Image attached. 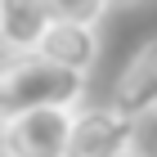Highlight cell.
<instances>
[{"instance_id": "3", "label": "cell", "mask_w": 157, "mask_h": 157, "mask_svg": "<svg viewBox=\"0 0 157 157\" xmlns=\"http://www.w3.org/2000/svg\"><path fill=\"white\" fill-rule=\"evenodd\" d=\"M135 130H139V117L121 112L117 103L85 108V112H76L67 157H121L135 148Z\"/></svg>"}, {"instance_id": "5", "label": "cell", "mask_w": 157, "mask_h": 157, "mask_svg": "<svg viewBox=\"0 0 157 157\" xmlns=\"http://www.w3.org/2000/svg\"><path fill=\"white\" fill-rule=\"evenodd\" d=\"M49 27L54 13L45 0H0V36L9 54H36Z\"/></svg>"}, {"instance_id": "8", "label": "cell", "mask_w": 157, "mask_h": 157, "mask_svg": "<svg viewBox=\"0 0 157 157\" xmlns=\"http://www.w3.org/2000/svg\"><path fill=\"white\" fill-rule=\"evenodd\" d=\"M108 5H135V0H108Z\"/></svg>"}, {"instance_id": "9", "label": "cell", "mask_w": 157, "mask_h": 157, "mask_svg": "<svg viewBox=\"0 0 157 157\" xmlns=\"http://www.w3.org/2000/svg\"><path fill=\"white\" fill-rule=\"evenodd\" d=\"M121 157H144V153H135V148H130V153H121Z\"/></svg>"}, {"instance_id": "4", "label": "cell", "mask_w": 157, "mask_h": 157, "mask_svg": "<svg viewBox=\"0 0 157 157\" xmlns=\"http://www.w3.org/2000/svg\"><path fill=\"white\" fill-rule=\"evenodd\" d=\"M112 103L130 117H148L157 112V36L135 49V59L121 67L117 85H112Z\"/></svg>"}, {"instance_id": "6", "label": "cell", "mask_w": 157, "mask_h": 157, "mask_svg": "<svg viewBox=\"0 0 157 157\" xmlns=\"http://www.w3.org/2000/svg\"><path fill=\"white\" fill-rule=\"evenodd\" d=\"M40 54L54 59V63H63V67L90 72L94 59H99V36H94L90 23H63V18H54V27L40 40Z\"/></svg>"}, {"instance_id": "1", "label": "cell", "mask_w": 157, "mask_h": 157, "mask_svg": "<svg viewBox=\"0 0 157 157\" xmlns=\"http://www.w3.org/2000/svg\"><path fill=\"white\" fill-rule=\"evenodd\" d=\"M85 94V72L63 67L45 54H9L0 72V112L18 117L32 108H76Z\"/></svg>"}, {"instance_id": "2", "label": "cell", "mask_w": 157, "mask_h": 157, "mask_svg": "<svg viewBox=\"0 0 157 157\" xmlns=\"http://www.w3.org/2000/svg\"><path fill=\"white\" fill-rule=\"evenodd\" d=\"M76 130V108H32L5 117V153L13 157H67Z\"/></svg>"}, {"instance_id": "10", "label": "cell", "mask_w": 157, "mask_h": 157, "mask_svg": "<svg viewBox=\"0 0 157 157\" xmlns=\"http://www.w3.org/2000/svg\"><path fill=\"white\" fill-rule=\"evenodd\" d=\"M0 157H13V153H0Z\"/></svg>"}, {"instance_id": "7", "label": "cell", "mask_w": 157, "mask_h": 157, "mask_svg": "<svg viewBox=\"0 0 157 157\" xmlns=\"http://www.w3.org/2000/svg\"><path fill=\"white\" fill-rule=\"evenodd\" d=\"M45 5L63 23H90V27H99V18L108 13V0H45Z\"/></svg>"}]
</instances>
